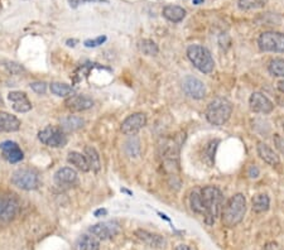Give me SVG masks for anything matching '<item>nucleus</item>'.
Segmentation results:
<instances>
[{"label": "nucleus", "instance_id": "20e7f679", "mask_svg": "<svg viewBox=\"0 0 284 250\" xmlns=\"http://www.w3.org/2000/svg\"><path fill=\"white\" fill-rule=\"evenodd\" d=\"M187 57L191 63L202 74H211L215 69V61L210 51L200 44H191L187 48Z\"/></svg>", "mask_w": 284, "mask_h": 250}, {"label": "nucleus", "instance_id": "ea45409f", "mask_svg": "<svg viewBox=\"0 0 284 250\" xmlns=\"http://www.w3.org/2000/svg\"><path fill=\"white\" fill-rule=\"evenodd\" d=\"M77 43H79V41H77V39H67V41H66V44L68 46V47H75V46H76Z\"/></svg>", "mask_w": 284, "mask_h": 250}, {"label": "nucleus", "instance_id": "a211bd4d", "mask_svg": "<svg viewBox=\"0 0 284 250\" xmlns=\"http://www.w3.org/2000/svg\"><path fill=\"white\" fill-rule=\"evenodd\" d=\"M20 120L9 112L0 111V133H14L20 129Z\"/></svg>", "mask_w": 284, "mask_h": 250}, {"label": "nucleus", "instance_id": "f03ea898", "mask_svg": "<svg viewBox=\"0 0 284 250\" xmlns=\"http://www.w3.org/2000/svg\"><path fill=\"white\" fill-rule=\"evenodd\" d=\"M246 212V198L243 193L232 196L222 209V225L226 228H234L243 221Z\"/></svg>", "mask_w": 284, "mask_h": 250}, {"label": "nucleus", "instance_id": "a18cd8bd", "mask_svg": "<svg viewBox=\"0 0 284 250\" xmlns=\"http://www.w3.org/2000/svg\"><path fill=\"white\" fill-rule=\"evenodd\" d=\"M122 192H125V193H128V195H131V192H130V191L125 190V188H122Z\"/></svg>", "mask_w": 284, "mask_h": 250}, {"label": "nucleus", "instance_id": "bb28decb", "mask_svg": "<svg viewBox=\"0 0 284 250\" xmlns=\"http://www.w3.org/2000/svg\"><path fill=\"white\" fill-rule=\"evenodd\" d=\"M190 205H191V209L194 210L196 214H200L203 216V201H202V196H201V188H195L194 191L190 195Z\"/></svg>", "mask_w": 284, "mask_h": 250}, {"label": "nucleus", "instance_id": "7ed1b4c3", "mask_svg": "<svg viewBox=\"0 0 284 250\" xmlns=\"http://www.w3.org/2000/svg\"><path fill=\"white\" fill-rule=\"evenodd\" d=\"M232 104L227 99L216 98L207 105L206 109V119L210 124L222 126L229 122L232 114Z\"/></svg>", "mask_w": 284, "mask_h": 250}, {"label": "nucleus", "instance_id": "c03bdc74", "mask_svg": "<svg viewBox=\"0 0 284 250\" xmlns=\"http://www.w3.org/2000/svg\"><path fill=\"white\" fill-rule=\"evenodd\" d=\"M192 2H194L195 5H200V4H202V3L205 2V0H192Z\"/></svg>", "mask_w": 284, "mask_h": 250}, {"label": "nucleus", "instance_id": "6e6552de", "mask_svg": "<svg viewBox=\"0 0 284 250\" xmlns=\"http://www.w3.org/2000/svg\"><path fill=\"white\" fill-rule=\"evenodd\" d=\"M20 209L19 200L14 193L0 195V222H10L15 219Z\"/></svg>", "mask_w": 284, "mask_h": 250}, {"label": "nucleus", "instance_id": "f257e3e1", "mask_svg": "<svg viewBox=\"0 0 284 250\" xmlns=\"http://www.w3.org/2000/svg\"><path fill=\"white\" fill-rule=\"evenodd\" d=\"M203 201V219L208 226L215 224L222 208V193L216 186H205L201 188Z\"/></svg>", "mask_w": 284, "mask_h": 250}, {"label": "nucleus", "instance_id": "58836bf2", "mask_svg": "<svg viewBox=\"0 0 284 250\" xmlns=\"http://www.w3.org/2000/svg\"><path fill=\"white\" fill-rule=\"evenodd\" d=\"M263 250H280V248H279V245H278V244L269 243V244H267L264 248H263Z\"/></svg>", "mask_w": 284, "mask_h": 250}, {"label": "nucleus", "instance_id": "0eeeda50", "mask_svg": "<svg viewBox=\"0 0 284 250\" xmlns=\"http://www.w3.org/2000/svg\"><path fill=\"white\" fill-rule=\"evenodd\" d=\"M258 46L263 52L284 53V33L274 31L264 32L259 36Z\"/></svg>", "mask_w": 284, "mask_h": 250}, {"label": "nucleus", "instance_id": "dca6fc26", "mask_svg": "<svg viewBox=\"0 0 284 250\" xmlns=\"http://www.w3.org/2000/svg\"><path fill=\"white\" fill-rule=\"evenodd\" d=\"M55 184L60 187H71L77 182V172L71 167H62L55 173Z\"/></svg>", "mask_w": 284, "mask_h": 250}, {"label": "nucleus", "instance_id": "aec40b11", "mask_svg": "<svg viewBox=\"0 0 284 250\" xmlns=\"http://www.w3.org/2000/svg\"><path fill=\"white\" fill-rule=\"evenodd\" d=\"M186 9L179 5H165L163 8V17L172 23H181L186 18Z\"/></svg>", "mask_w": 284, "mask_h": 250}, {"label": "nucleus", "instance_id": "c9c22d12", "mask_svg": "<svg viewBox=\"0 0 284 250\" xmlns=\"http://www.w3.org/2000/svg\"><path fill=\"white\" fill-rule=\"evenodd\" d=\"M259 174H261V171H259V168L256 166H250L248 169V176L250 177V178H258Z\"/></svg>", "mask_w": 284, "mask_h": 250}, {"label": "nucleus", "instance_id": "f704fd0d", "mask_svg": "<svg viewBox=\"0 0 284 250\" xmlns=\"http://www.w3.org/2000/svg\"><path fill=\"white\" fill-rule=\"evenodd\" d=\"M273 141H274L275 148H277V149L279 150L282 154H284V138L283 137H280L279 134H274V138H273Z\"/></svg>", "mask_w": 284, "mask_h": 250}, {"label": "nucleus", "instance_id": "9d476101", "mask_svg": "<svg viewBox=\"0 0 284 250\" xmlns=\"http://www.w3.org/2000/svg\"><path fill=\"white\" fill-rule=\"evenodd\" d=\"M88 231L99 240H109L120 233V225L116 221L99 222V224L92 225Z\"/></svg>", "mask_w": 284, "mask_h": 250}, {"label": "nucleus", "instance_id": "72a5a7b5", "mask_svg": "<svg viewBox=\"0 0 284 250\" xmlns=\"http://www.w3.org/2000/svg\"><path fill=\"white\" fill-rule=\"evenodd\" d=\"M29 86H31L32 90L36 94H38V95H43V94H45V91H47V85H45V82H32Z\"/></svg>", "mask_w": 284, "mask_h": 250}, {"label": "nucleus", "instance_id": "473e14b6", "mask_svg": "<svg viewBox=\"0 0 284 250\" xmlns=\"http://www.w3.org/2000/svg\"><path fill=\"white\" fill-rule=\"evenodd\" d=\"M90 3H105V4H109V0H68L69 7L74 8V9L79 8L80 5L90 4Z\"/></svg>", "mask_w": 284, "mask_h": 250}, {"label": "nucleus", "instance_id": "423d86ee", "mask_svg": "<svg viewBox=\"0 0 284 250\" xmlns=\"http://www.w3.org/2000/svg\"><path fill=\"white\" fill-rule=\"evenodd\" d=\"M38 139L44 146L51 148H62L68 142L66 131L61 126L48 125L38 133Z\"/></svg>", "mask_w": 284, "mask_h": 250}, {"label": "nucleus", "instance_id": "e433bc0d", "mask_svg": "<svg viewBox=\"0 0 284 250\" xmlns=\"http://www.w3.org/2000/svg\"><path fill=\"white\" fill-rule=\"evenodd\" d=\"M5 66L9 69V71L12 72V74H15V72H19L23 70V67H20L18 63H8V64H5Z\"/></svg>", "mask_w": 284, "mask_h": 250}, {"label": "nucleus", "instance_id": "39448f33", "mask_svg": "<svg viewBox=\"0 0 284 250\" xmlns=\"http://www.w3.org/2000/svg\"><path fill=\"white\" fill-rule=\"evenodd\" d=\"M12 184L24 191L37 190L41 185L38 172L31 168H19L13 173Z\"/></svg>", "mask_w": 284, "mask_h": 250}, {"label": "nucleus", "instance_id": "a878e982", "mask_svg": "<svg viewBox=\"0 0 284 250\" xmlns=\"http://www.w3.org/2000/svg\"><path fill=\"white\" fill-rule=\"evenodd\" d=\"M50 90L53 95L58 96V98H69V96L74 95V93H75V90L72 86L67 85V83H61V82L51 83Z\"/></svg>", "mask_w": 284, "mask_h": 250}, {"label": "nucleus", "instance_id": "393cba45", "mask_svg": "<svg viewBox=\"0 0 284 250\" xmlns=\"http://www.w3.org/2000/svg\"><path fill=\"white\" fill-rule=\"evenodd\" d=\"M84 119L80 117H76V115H69V117L63 118V119L61 120V128L65 131L79 130L80 128L84 126Z\"/></svg>", "mask_w": 284, "mask_h": 250}, {"label": "nucleus", "instance_id": "412c9836", "mask_svg": "<svg viewBox=\"0 0 284 250\" xmlns=\"http://www.w3.org/2000/svg\"><path fill=\"white\" fill-rule=\"evenodd\" d=\"M75 250H100L99 239L93 235H81L75 243Z\"/></svg>", "mask_w": 284, "mask_h": 250}, {"label": "nucleus", "instance_id": "4468645a", "mask_svg": "<svg viewBox=\"0 0 284 250\" xmlns=\"http://www.w3.org/2000/svg\"><path fill=\"white\" fill-rule=\"evenodd\" d=\"M0 150L3 153V157L8 161L12 165H15V163L22 162L24 158V153L23 150L20 149V147L18 146L15 142L12 141H5L0 144Z\"/></svg>", "mask_w": 284, "mask_h": 250}, {"label": "nucleus", "instance_id": "c85d7f7f", "mask_svg": "<svg viewBox=\"0 0 284 250\" xmlns=\"http://www.w3.org/2000/svg\"><path fill=\"white\" fill-rule=\"evenodd\" d=\"M265 0H239L238 7L243 12H249V10L262 9L265 7Z\"/></svg>", "mask_w": 284, "mask_h": 250}, {"label": "nucleus", "instance_id": "37998d69", "mask_svg": "<svg viewBox=\"0 0 284 250\" xmlns=\"http://www.w3.org/2000/svg\"><path fill=\"white\" fill-rule=\"evenodd\" d=\"M159 215H160V217H162V219H164V220H167V221H171V220H170V217H167V215H164V214H162V212H159Z\"/></svg>", "mask_w": 284, "mask_h": 250}, {"label": "nucleus", "instance_id": "b1692460", "mask_svg": "<svg viewBox=\"0 0 284 250\" xmlns=\"http://www.w3.org/2000/svg\"><path fill=\"white\" fill-rule=\"evenodd\" d=\"M270 206V200L268 197V195L265 193H258L253 197L251 200V209H253L254 212L256 214H262V212H265L269 210Z\"/></svg>", "mask_w": 284, "mask_h": 250}, {"label": "nucleus", "instance_id": "f8f14e48", "mask_svg": "<svg viewBox=\"0 0 284 250\" xmlns=\"http://www.w3.org/2000/svg\"><path fill=\"white\" fill-rule=\"evenodd\" d=\"M249 106L251 111L258 114H270L274 110V104L269 98L262 93H253L249 99Z\"/></svg>", "mask_w": 284, "mask_h": 250}, {"label": "nucleus", "instance_id": "9b49d317", "mask_svg": "<svg viewBox=\"0 0 284 250\" xmlns=\"http://www.w3.org/2000/svg\"><path fill=\"white\" fill-rule=\"evenodd\" d=\"M182 88L187 96L201 100L206 96V86L201 80L195 76H186L182 81Z\"/></svg>", "mask_w": 284, "mask_h": 250}, {"label": "nucleus", "instance_id": "7c9ffc66", "mask_svg": "<svg viewBox=\"0 0 284 250\" xmlns=\"http://www.w3.org/2000/svg\"><path fill=\"white\" fill-rule=\"evenodd\" d=\"M220 143V141H212L210 144H208L207 147H206V160H207L208 165H212L214 162H215V152L216 149H218V144Z\"/></svg>", "mask_w": 284, "mask_h": 250}, {"label": "nucleus", "instance_id": "4c0bfd02", "mask_svg": "<svg viewBox=\"0 0 284 250\" xmlns=\"http://www.w3.org/2000/svg\"><path fill=\"white\" fill-rule=\"evenodd\" d=\"M106 215H108V210L106 209H98L95 212H93V216L95 217L106 216Z\"/></svg>", "mask_w": 284, "mask_h": 250}, {"label": "nucleus", "instance_id": "49530a36", "mask_svg": "<svg viewBox=\"0 0 284 250\" xmlns=\"http://www.w3.org/2000/svg\"><path fill=\"white\" fill-rule=\"evenodd\" d=\"M283 130H284V123H283Z\"/></svg>", "mask_w": 284, "mask_h": 250}, {"label": "nucleus", "instance_id": "ddd939ff", "mask_svg": "<svg viewBox=\"0 0 284 250\" xmlns=\"http://www.w3.org/2000/svg\"><path fill=\"white\" fill-rule=\"evenodd\" d=\"M65 105L67 109L72 112H81L91 109L93 106V100L87 95L82 94H74L66 99Z\"/></svg>", "mask_w": 284, "mask_h": 250}, {"label": "nucleus", "instance_id": "4be33fe9", "mask_svg": "<svg viewBox=\"0 0 284 250\" xmlns=\"http://www.w3.org/2000/svg\"><path fill=\"white\" fill-rule=\"evenodd\" d=\"M67 162L81 172L90 171V166H88L86 157L80 152H75V150L74 152H69L68 155H67Z\"/></svg>", "mask_w": 284, "mask_h": 250}, {"label": "nucleus", "instance_id": "f3484780", "mask_svg": "<svg viewBox=\"0 0 284 250\" xmlns=\"http://www.w3.org/2000/svg\"><path fill=\"white\" fill-rule=\"evenodd\" d=\"M135 235L140 239L143 243H146L147 245H149L151 248L154 249H163L167 244L165 239L162 235H158V234L149 233L147 230H136Z\"/></svg>", "mask_w": 284, "mask_h": 250}, {"label": "nucleus", "instance_id": "1a4fd4ad", "mask_svg": "<svg viewBox=\"0 0 284 250\" xmlns=\"http://www.w3.org/2000/svg\"><path fill=\"white\" fill-rule=\"evenodd\" d=\"M147 125V115L144 112H134L123 120L120 130L125 135L134 137Z\"/></svg>", "mask_w": 284, "mask_h": 250}, {"label": "nucleus", "instance_id": "c756f323", "mask_svg": "<svg viewBox=\"0 0 284 250\" xmlns=\"http://www.w3.org/2000/svg\"><path fill=\"white\" fill-rule=\"evenodd\" d=\"M268 70L273 76L284 79V58H273L268 64Z\"/></svg>", "mask_w": 284, "mask_h": 250}, {"label": "nucleus", "instance_id": "2eb2a0df", "mask_svg": "<svg viewBox=\"0 0 284 250\" xmlns=\"http://www.w3.org/2000/svg\"><path fill=\"white\" fill-rule=\"evenodd\" d=\"M8 100L12 104V107L17 112H28L32 110V103L28 96L22 91H12L8 94Z\"/></svg>", "mask_w": 284, "mask_h": 250}, {"label": "nucleus", "instance_id": "cd10ccee", "mask_svg": "<svg viewBox=\"0 0 284 250\" xmlns=\"http://www.w3.org/2000/svg\"><path fill=\"white\" fill-rule=\"evenodd\" d=\"M139 51L146 56H157L159 53V48L158 44L152 39H141L138 44Z\"/></svg>", "mask_w": 284, "mask_h": 250}, {"label": "nucleus", "instance_id": "5701e85b", "mask_svg": "<svg viewBox=\"0 0 284 250\" xmlns=\"http://www.w3.org/2000/svg\"><path fill=\"white\" fill-rule=\"evenodd\" d=\"M85 157H86L88 166H90V171L98 173L101 168V161L98 150H96L93 147L86 146L85 147Z\"/></svg>", "mask_w": 284, "mask_h": 250}, {"label": "nucleus", "instance_id": "2f4dec72", "mask_svg": "<svg viewBox=\"0 0 284 250\" xmlns=\"http://www.w3.org/2000/svg\"><path fill=\"white\" fill-rule=\"evenodd\" d=\"M106 39H108V37L106 36H99L96 37V38L86 39V41L84 42V46L87 48H96L99 47V46L104 44V43L106 42Z\"/></svg>", "mask_w": 284, "mask_h": 250}, {"label": "nucleus", "instance_id": "6ab92c4d", "mask_svg": "<svg viewBox=\"0 0 284 250\" xmlns=\"http://www.w3.org/2000/svg\"><path fill=\"white\" fill-rule=\"evenodd\" d=\"M256 152L258 155L264 161L267 165L269 166H278L280 163L279 155L277 154V152H274L273 148H270L267 143L264 142H258V146H256Z\"/></svg>", "mask_w": 284, "mask_h": 250}, {"label": "nucleus", "instance_id": "79ce46f5", "mask_svg": "<svg viewBox=\"0 0 284 250\" xmlns=\"http://www.w3.org/2000/svg\"><path fill=\"white\" fill-rule=\"evenodd\" d=\"M176 250H191L188 245H184V244H179L176 246Z\"/></svg>", "mask_w": 284, "mask_h": 250}, {"label": "nucleus", "instance_id": "a19ab883", "mask_svg": "<svg viewBox=\"0 0 284 250\" xmlns=\"http://www.w3.org/2000/svg\"><path fill=\"white\" fill-rule=\"evenodd\" d=\"M277 88L280 91V93L284 94V80H280V81H278Z\"/></svg>", "mask_w": 284, "mask_h": 250}]
</instances>
